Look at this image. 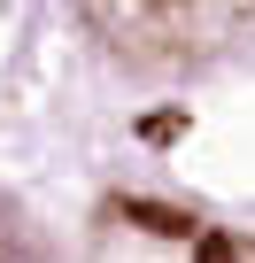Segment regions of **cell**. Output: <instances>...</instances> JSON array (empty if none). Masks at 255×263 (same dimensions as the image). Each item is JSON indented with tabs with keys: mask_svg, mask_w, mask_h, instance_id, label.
Segmentation results:
<instances>
[{
	"mask_svg": "<svg viewBox=\"0 0 255 263\" xmlns=\"http://www.w3.org/2000/svg\"><path fill=\"white\" fill-rule=\"evenodd\" d=\"M85 24L140 70L217 62L224 47L255 39V0H77Z\"/></svg>",
	"mask_w": 255,
	"mask_h": 263,
	"instance_id": "6da1fadb",
	"label": "cell"
},
{
	"mask_svg": "<svg viewBox=\"0 0 255 263\" xmlns=\"http://www.w3.org/2000/svg\"><path fill=\"white\" fill-rule=\"evenodd\" d=\"M0 263H54L47 240H39V224H31L16 201H0Z\"/></svg>",
	"mask_w": 255,
	"mask_h": 263,
	"instance_id": "7a4b0ae2",
	"label": "cell"
}]
</instances>
